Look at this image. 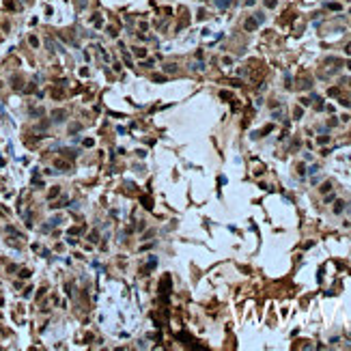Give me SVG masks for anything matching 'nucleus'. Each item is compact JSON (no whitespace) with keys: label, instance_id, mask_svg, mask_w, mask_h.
I'll return each mask as SVG.
<instances>
[{"label":"nucleus","instance_id":"9d476101","mask_svg":"<svg viewBox=\"0 0 351 351\" xmlns=\"http://www.w3.org/2000/svg\"><path fill=\"white\" fill-rule=\"evenodd\" d=\"M166 78H164V75H153V82H164Z\"/></svg>","mask_w":351,"mask_h":351},{"label":"nucleus","instance_id":"7ed1b4c3","mask_svg":"<svg viewBox=\"0 0 351 351\" xmlns=\"http://www.w3.org/2000/svg\"><path fill=\"white\" fill-rule=\"evenodd\" d=\"M216 4H218L220 9H226L228 4H231V0H216Z\"/></svg>","mask_w":351,"mask_h":351},{"label":"nucleus","instance_id":"6e6552de","mask_svg":"<svg viewBox=\"0 0 351 351\" xmlns=\"http://www.w3.org/2000/svg\"><path fill=\"white\" fill-rule=\"evenodd\" d=\"M334 211H336V213H341V211H343V202H341V200L336 202V207H334Z\"/></svg>","mask_w":351,"mask_h":351},{"label":"nucleus","instance_id":"423d86ee","mask_svg":"<svg viewBox=\"0 0 351 351\" xmlns=\"http://www.w3.org/2000/svg\"><path fill=\"white\" fill-rule=\"evenodd\" d=\"M192 69H196V71L200 69L202 71V69H205V65H202V63H194V65H192Z\"/></svg>","mask_w":351,"mask_h":351},{"label":"nucleus","instance_id":"ddd939ff","mask_svg":"<svg viewBox=\"0 0 351 351\" xmlns=\"http://www.w3.org/2000/svg\"><path fill=\"white\" fill-rule=\"evenodd\" d=\"M20 276H22V278H28V276H30V271H28V269H22Z\"/></svg>","mask_w":351,"mask_h":351},{"label":"nucleus","instance_id":"39448f33","mask_svg":"<svg viewBox=\"0 0 351 351\" xmlns=\"http://www.w3.org/2000/svg\"><path fill=\"white\" fill-rule=\"evenodd\" d=\"M327 9H332V11H341V4L338 2H330V4H325Z\"/></svg>","mask_w":351,"mask_h":351},{"label":"nucleus","instance_id":"f257e3e1","mask_svg":"<svg viewBox=\"0 0 351 351\" xmlns=\"http://www.w3.org/2000/svg\"><path fill=\"white\" fill-rule=\"evenodd\" d=\"M256 26H259V22H256V17H254V20H252V17H250V20H246V24H244V28H246V30H254V28H256Z\"/></svg>","mask_w":351,"mask_h":351},{"label":"nucleus","instance_id":"9b49d317","mask_svg":"<svg viewBox=\"0 0 351 351\" xmlns=\"http://www.w3.org/2000/svg\"><path fill=\"white\" fill-rule=\"evenodd\" d=\"M220 97H222V99H228V97H231V93H226V91H222V93H220Z\"/></svg>","mask_w":351,"mask_h":351},{"label":"nucleus","instance_id":"0eeeda50","mask_svg":"<svg viewBox=\"0 0 351 351\" xmlns=\"http://www.w3.org/2000/svg\"><path fill=\"white\" fill-rule=\"evenodd\" d=\"M332 190V183L327 181V183H323V188H321V192H330Z\"/></svg>","mask_w":351,"mask_h":351},{"label":"nucleus","instance_id":"1a4fd4ad","mask_svg":"<svg viewBox=\"0 0 351 351\" xmlns=\"http://www.w3.org/2000/svg\"><path fill=\"white\" fill-rule=\"evenodd\" d=\"M60 117H65V112H60V110L54 112V121H60Z\"/></svg>","mask_w":351,"mask_h":351},{"label":"nucleus","instance_id":"f03ea898","mask_svg":"<svg viewBox=\"0 0 351 351\" xmlns=\"http://www.w3.org/2000/svg\"><path fill=\"white\" fill-rule=\"evenodd\" d=\"M164 71H168V73H174V71H177V65H174V63L164 65Z\"/></svg>","mask_w":351,"mask_h":351},{"label":"nucleus","instance_id":"f8f14e48","mask_svg":"<svg viewBox=\"0 0 351 351\" xmlns=\"http://www.w3.org/2000/svg\"><path fill=\"white\" fill-rule=\"evenodd\" d=\"M30 45H35V47L39 45V41H37V37H30Z\"/></svg>","mask_w":351,"mask_h":351},{"label":"nucleus","instance_id":"20e7f679","mask_svg":"<svg viewBox=\"0 0 351 351\" xmlns=\"http://www.w3.org/2000/svg\"><path fill=\"white\" fill-rule=\"evenodd\" d=\"M136 56H138V58H144V56H147V50H144V47H136Z\"/></svg>","mask_w":351,"mask_h":351}]
</instances>
